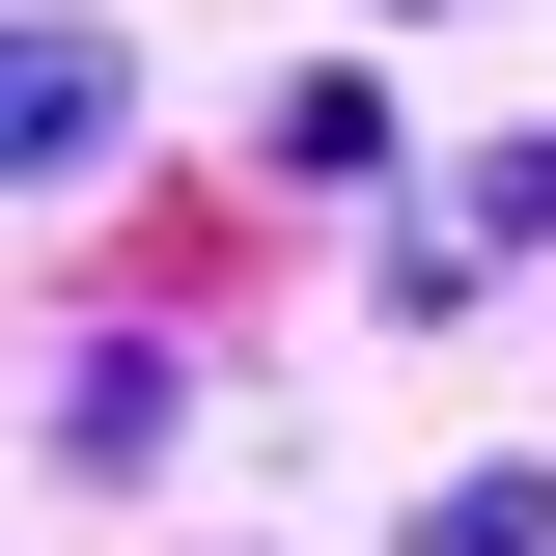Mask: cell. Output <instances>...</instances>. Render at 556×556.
I'll list each match as a JSON object with an SVG mask.
<instances>
[{"label":"cell","mask_w":556,"mask_h":556,"mask_svg":"<svg viewBox=\"0 0 556 556\" xmlns=\"http://www.w3.org/2000/svg\"><path fill=\"white\" fill-rule=\"evenodd\" d=\"M28 445H56L84 501H139L167 445H195V334H167V306H84V334L28 362Z\"/></svg>","instance_id":"obj_1"},{"label":"cell","mask_w":556,"mask_h":556,"mask_svg":"<svg viewBox=\"0 0 556 556\" xmlns=\"http://www.w3.org/2000/svg\"><path fill=\"white\" fill-rule=\"evenodd\" d=\"M0 167H28V195H112V167H139V56L84 28V0H28V56H0Z\"/></svg>","instance_id":"obj_2"},{"label":"cell","mask_w":556,"mask_h":556,"mask_svg":"<svg viewBox=\"0 0 556 556\" xmlns=\"http://www.w3.org/2000/svg\"><path fill=\"white\" fill-rule=\"evenodd\" d=\"M251 167H278L306 223H390V167H417V139H390V84H362V56H306V84L251 112Z\"/></svg>","instance_id":"obj_3"},{"label":"cell","mask_w":556,"mask_h":556,"mask_svg":"<svg viewBox=\"0 0 556 556\" xmlns=\"http://www.w3.org/2000/svg\"><path fill=\"white\" fill-rule=\"evenodd\" d=\"M390 556H556V473H417Z\"/></svg>","instance_id":"obj_4"},{"label":"cell","mask_w":556,"mask_h":556,"mask_svg":"<svg viewBox=\"0 0 556 556\" xmlns=\"http://www.w3.org/2000/svg\"><path fill=\"white\" fill-rule=\"evenodd\" d=\"M445 223H473V251H529V278H556V139H473V195H445Z\"/></svg>","instance_id":"obj_5"},{"label":"cell","mask_w":556,"mask_h":556,"mask_svg":"<svg viewBox=\"0 0 556 556\" xmlns=\"http://www.w3.org/2000/svg\"><path fill=\"white\" fill-rule=\"evenodd\" d=\"M390 28H445V0H390Z\"/></svg>","instance_id":"obj_6"}]
</instances>
